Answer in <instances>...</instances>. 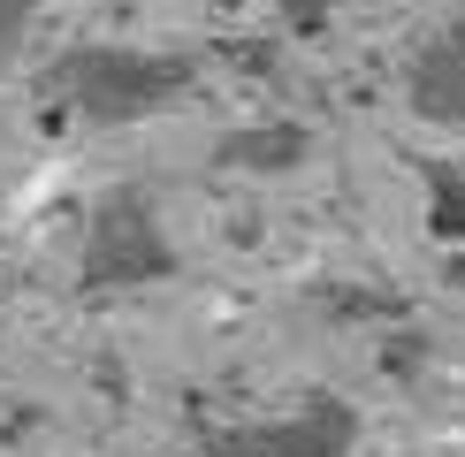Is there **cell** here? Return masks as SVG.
<instances>
[{"label": "cell", "mask_w": 465, "mask_h": 457, "mask_svg": "<svg viewBox=\"0 0 465 457\" xmlns=\"http://www.w3.org/2000/svg\"><path fill=\"white\" fill-rule=\"evenodd\" d=\"M199 84V53L176 46H123V38H92V46L54 53L38 92L54 114L92 130H123V122H153V114L183 107Z\"/></svg>", "instance_id": "6da1fadb"}, {"label": "cell", "mask_w": 465, "mask_h": 457, "mask_svg": "<svg viewBox=\"0 0 465 457\" xmlns=\"http://www.w3.org/2000/svg\"><path fill=\"white\" fill-rule=\"evenodd\" d=\"M176 267H183V252L145 183H107L84 206V244H76V282L84 290H153Z\"/></svg>", "instance_id": "7a4b0ae2"}, {"label": "cell", "mask_w": 465, "mask_h": 457, "mask_svg": "<svg viewBox=\"0 0 465 457\" xmlns=\"http://www.w3.org/2000/svg\"><path fill=\"white\" fill-rule=\"evenodd\" d=\"M222 457H359V412L343 396H305L298 412L214 434Z\"/></svg>", "instance_id": "3957f363"}, {"label": "cell", "mask_w": 465, "mask_h": 457, "mask_svg": "<svg viewBox=\"0 0 465 457\" xmlns=\"http://www.w3.org/2000/svg\"><path fill=\"white\" fill-rule=\"evenodd\" d=\"M404 107L435 130H465V15L435 24L404 62Z\"/></svg>", "instance_id": "277c9868"}, {"label": "cell", "mask_w": 465, "mask_h": 457, "mask_svg": "<svg viewBox=\"0 0 465 457\" xmlns=\"http://www.w3.org/2000/svg\"><path fill=\"white\" fill-rule=\"evenodd\" d=\"M313 152V130L305 122H252L222 138V168H244V176H290V168Z\"/></svg>", "instance_id": "5b68a950"}, {"label": "cell", "mask_w": 465, "mask_h": 457, "mask_svg": "<svg viewBox=\"0 0 465 457\" xmlns=\"http://www.w3.org/2000/svg\"><path fill=\"white\" fill-rule=\"evenodd\" d=\"M428 237L435 244H465V160H435L428 168Z\"/></svg>", "instance_id": "8992f818"}, {"label": "cell", "mask_w": 465, "mask_h": 457, "mask_svg": "<svg viewBox=\"0 0 465 457\" xmlns=\"http://www.w3.org/2000/svg\"><path fill=\"white\" fill-rule=\"evenodd\" d=\"M46 8H54V0H0V53H15V46H24V31H31Z\"/></svg>", "instance_id": "52a82bcc"}, {"label": "cell", "mask_w": 465, "mask_h": 457, "mask_svg": "<svg viewBox=\"0 0 465 457\" xmlns=\"http://www.w3.org/2000/svg\"><path fill=\"white\" fill-rule=\"evenodd\" d=\"M275 8H282V24L298 31V38H313V31L328 24V15H343L351 0H275Z\"/></svg>", "instance_id": "ba28073f"}]
</instances>
